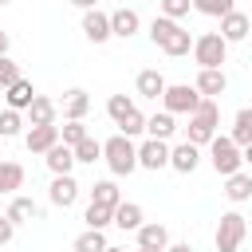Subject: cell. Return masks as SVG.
<instances>
[{"label": "cell", "mask_w": 252, "mask_h": 252, "mask_svg": "<svg viewBox=\"0 0 252 252\" xmlns=\"http://www.w3.org/2000/svg\"><path fill=\"white\" fill-rule=\"evenodd\" d=\"M20 126H24V110L4 106V110H0V138H16V134H20Z\"/></svg>", "instance_id": "obj_31"}, {"label": "cell", "mask_w": 252, "mask_h": 252, "mask_svg": "<svg viewBox=\"0 0 252 252\" xmlns=\"http://www.w3.org/2000/svg\"><path fill=\"white\" fill-rule=\"evenodd\" d=\"M71 4H75V8H83V12H87V8H98V0H71Z\"/></svg>", "instance_id": "obj_42"}, {"label": "cell", "mask_w": 252, "mask_h": 252, "mask_svg": "<svg viewBox=\"0 0 252 252\" xmlns=\"http://www.w3.org/2000/svg\"><path fill=\"white\" fill-rule=\"evenodd\" d=\"M224 197H228L232 205H244V201H252V173H244V169L228 173V177H224Z\"/></svg>", "instance_id": "obj_20"}, {"label": "cell", "mask_w": 252, "mask_h": 252, "mask_svg": "<svg viewBox=\"0 0 252 252\" xmlns=\"http://www.w3.org/2000/svg\"><path fill=\"white\" fill-rule=\"evenodd\" d=\"M24 79V71H20V63L16 59H8V55H0V91H8L12 83H20Z\"/></svg>", "instance_id": "obj_35"}, {"label": "cell", "mask_w": 252, "mask_h": 252, "mask_svg": "<svg viewBox=\"0 0 252 252\" xmlns=\"http://www.w3.org/2000/svg\"><path fill=\"white\" fill-rule=\"evenodd\" d=\"M248 32H252V20L244 16V12H228V16H220V35L228 39V43H240V39H248Z\"/></svg>", "instance_id": "obj_14"}, {"label": "cell", "mask_w": 252, "mask_h": 252, "mask_svg": "<svg viewBox=\"0 0 252 252\" xmlns=\"http://www.w3.org/2000/svg\"><path fill=\"white\" fill-rule=\"evenodd\" d=\"M98 158H102V142H94V138L87 134V138L75 146V161H87V165H94Z\"/></svg>", "instance_id": "obj_33"}, {"label": "cell", "mask_w": 252, "mask_h": 252, "mask_svg": "<svg viewBox=\"0 0 252 252\" xmlns=\"http://www.w3.org/2000/svg\"><path fill=\"white\" fill-rule=\"evenodd\" d=\"M138 28H142V16H138L134 8H114V12H110V32H114L118 39L138 35Z\"/></svg>", "instance_id": "obj_13"}, {"label": "cell", "mask_w": 252, "mask_h": 252, "mask_svg": "<svg viewBox=\"0 0 252 252\" xmlns=\"http://www.w3.org/2000/svg\"><path fill=\"white\" fill-rule=\"evenodd\" d=\"M165 252H193V244H189V240H169Z\"/></svg>", "instance_id": "obj_40"}, {"label": "cell", "mask_w": 252, "mask_h": 252, "mask_svg": "<svg viewBox=\"0 0 252 252\" xmlns=\"http://www.w3.org/2000/svg\"><path fill=\"white\" fill-rule=\"evenodd\" d=\"M134 87H138V94H142V98H161L169 83H165V75H161L158 67H146V71H138Z\"/></svg>", "instance_id": "obj_15"}, {"label": "cell", "mask_w": 252, "mask_h": 252, "mask_svg": "<svg viewBox=\"0 0 252 252\" xmlns=\"http://www.w3.org/2000/svg\"><path fill=\"white\" fill-rule=\"evenodd\" d=\"M59 138H63L67 146H79V142L87 138V126H83V122H67V126H59Z\"/></svg>", "instance_id": "obj_38"}, {"label": "cell", "mask_w": 252, "mask_h": 252, "mask_svg": "<svg viewBox=\"0 0 252 252\" xmlns=\"http://www.w3.org/2000/svg\"><path fill=\"white\" fill-rule=\"evenodd\" d=\"M134 252H150V248H134Z\"/></svg>", "instance_id": "obj_45"}, {"label": "cell", "mask_w": 252, "mask_h": 252, "mask_svg": "<svg viewBox=\"0 0 252 252\" xmlns=\"http://www.w3.org/2000/svg\"><path fill=\"white\" fill-rule=\"evenodd\" d=\"M91 201H98V205H110V209H114V205L122 201V193H118V185H114V181H94V185H91Z\"/></svg>", "instance_id": "obj_30"}, {"label": "cell", "mask_w": 252, "mask_h": 252, "mask_svg": "<svg viewBox=\"0 0 252 252\" xmlns=\"http://www.w3.org/2000/svg\"><path fill=\"white\" fill-rule=\"evenodd\" d=\"M193 8H197L201 16H213V20H220V16H228V12L236 8V0H193Z\"/></svg>", "instance_id": "obj_32"}, {"label": "cell", "mask_w": 252, "mask_h": 252, "mask_svg": "<svg viewBox=\"0 0 252 252\" xmlns=\"http://www.w3.org/2000/svg\"><path fill=\"white\" fill-rule=\"evenodd\" d=\"M24 114H28V122H32V126H51V122H55V114H59V106H55L47 94H35V98H32V106H28Z\"/></svg>", "instance_id": "obj_21"}, {"label": "cell", "mask_w": 252, "mask_h": 252, "mask_svg": "<svg viewBox=\"0 0 252 252\" xmlns=\"http://www.w3.org/2000/svg\"><path fill=\"white\" fill-rule=\"evenodd\" d=\"M0 4H8V0H0Z\"/></svg>", "instance_id": "obj_46"}, {"label": "cell", "mask_w": 252, "mask_h": 252, "mask_svg": "<svg viewBox=\"0 0 252 252\" xmlns=\"http://www.w3.org/2000/svg\"><path fill=\"white\" fill-rule=\"evenodd\" d=\"M142 130H146V118H142V110L134 106V110H130V114H126V118L118 122V134H126V138H134V134H142Z\"/></svg>", "instance_id": "obj_36"}, {"label": "cell", "mask_w": 252, "mask_h": 252, "mask_svg": "<svg viewBox=\"0 0 252 252\" xmlns=\"http://www.w3.org/2000/svg\"><path fill=\"white\" fill-rule=\"evenodd\" d=\"M87 110H91V94H87L83 87H71V91L63 94V118H67V122H83Z\"/></svg>", "instance_id": "obj_17"}, {"label": "cell", "mask_w": 252, "mask_h": 252, "mask_svg": "<svg viewBox=\"0 0 252 252\" xmlns=\"http://www.w3.org/2000/svg\"><path fill=\"white\" fill-rule=\"evenodd\" d=\"M55 142H63V138H59V126H55V122H51V126H32V130L24 134V146H28L32 154H47V150H51Z\"/></svg>", "instance_id": "obj_12"}, {"label": "cell", "mask_w": 252, "mask_h": 252, "mask_svg": "<svg viewBox=\"0 0 252 252\" xmlns=\"http://www.w3.org/2000/svg\"><path fill=\"white\" fill-rule=\"evenodd\" d=\"M138 248H150V252H165V248H169V228H165V224H158V220L142 224V228H138Z\"/></svg>", "instance_id": "obj_19"}, {"label": "cell", "mask_w": 252, "mask_h": 252, "mask_svg": "<svg viewBox=\"0 0 252 252\" xmlns=\"http://www.w3.org/2000/svg\"><path fill=\"white\" fill-rule=\"evenodd\" d=\"M138 165L142 169H165L169 165V142H161V138H146L142 146H138Z\"/></svg>", "instance_id": "obj_8"}, {"label": "cell", "mask_w": 252, "mask_h": 252, "mask_svg": "<svg viewBox=\"0 0 252 252\" xmlns=\"http://www.w3.org/2000/svg\"><path fill=\"white\" fill-rule=\"evenodd\" d=\"M217 126H220V106L217 98H201V106L189 114V126H185V138L193 146H209L217 138Z\"/></svg>", "instance_id": "obj_2"}, {"label": "cell", "mask_w": 252, "mask_h": 252, "mask_svg": "<svg viewBox=\"0 0 252 252\" xmlns=\"http://www.w3.org/2000/svg\"><path fill=\"white\" fill-rule=\"evenodd\" d=\"M173 130H177V122H173V114H169V110H161V114H150V118H146V134H150V138L169 142V138H173Z\"/></svg>", "instance_id": "obj_25"}, {"label": "cell", "mask_w": 252, "mask_h": 252, "mask_svg": "<svg viewBox=\"0 0 252 252\" xmlns=\"http://www.w3.org/2000/svg\"><path fill=\"white\" fill-rule=\"evenodd\" d=\"M75 252H106V236L102 228H87L75 236Z\"/></svg>", "instance_id": "obj_29"}, {"label": "cell", "mask_w": 252, "mask_h": 252, "mask_svg": "<svg viewBox=\"0 0 252 252\" xmlns=\"http://www.w3.org/2000/svg\"><path fill=\"white\" fill-rule=\"evenodd\" d=\"M102 161L110 165L114 177L134 173V169H138V146H134V138H126V134L106 138V142H102Z\"/></svg>", "instance_id": "obj_3"}, {"label": "cell", "mask_w": 252, "mask_h": 252, "mask_svg": "<svg viewBox=\"0 0 252 252\" xmlns=\"http://www.w3.org/2000/svg\"><path fill=\"white\" fill-rule=\"evenodd\" d=\"M47 201H51L55 209H71V205L79 201V181H75L71 173H55V177H51V189H47Z\"/></svg>", "instance_id": "obj_9"}, {"label": "cell", "mask_w": 252, "mask_h": 252, "mask_svg": "<svg viewBox=\"0 0 252 252\" xmlns=\"http://www.w3.org/2000/svg\"><path fill=\"white\" fill-rule=\"evenodd\" d=\"M232 142H236L240 150L252 146V106L236 110V118H232Z\"/></svg>", "instance_id": "obj_26"}, {"label": "cell", "mask_w": 252, "mask_h": 252, "mask_svg": "<svg viewBox=\"0 0 252 252\" xmlns=\"http://www.w3.org/2000/svg\"><path fill=\"white\" fill-rule=\"evenodd\" d=\"M130 110H134V98H126V94H110V98H106V114L114 118V126H118Z\"/></svg>", "instance_id": "obj_34"}, {"label": "cell", "mask_w": 252, "mask_h": 252, "mask_svg": "<svg viewBox=\"0 0 252 252\" xmlns=\"http://www.w3.org/2000/svg\"><path fill=\"white\" fill-rule=\"evenodd\" d=\"M83 220H87V228H106V224H114V209H110V205L91 201V205H87V213H83Z\"/></svg>", "instance_id": "obj_28"}, {"label": "cell", "mask_w": 252, "mask_h": 252, "mask_svg": "<svg viewBox=\"0 0 252 252\" xmlns=\"http://www.w3.org/2000/svg\"><path fill=\"white\" fill-rule=\"evenodd\" d=\"M47 169H51V177L55 173H71V165H75V146H67V142H55L51 150H47Z\"/></svg>", "instance_id": "obj_22"}, {"label": "cell", "mask_w": 252, "mask_h": 252, "mask_svg": "<svg viewBox=\"0 0 252 252\" xmlns=\"http://www.w3.org/2000/svg\"><path fill=\"white\" fill-rule=\"evenodd\" d=\"M150 39L169 55V59H181L193 51V35L181 28V20H169V16H154L150 20Z\"/></svg>", "instance_id": "obj_1"}, {"label": "cell", "mask_w": 252, "mask_h": 252, "mask_svg": "<svg viewBox=\"0 0 252 252\" xmlns=\"http://www.w3.org/2000/svg\"><path fill=\"white\" fill-rule=\"evenodd\" d=\"M205 98H217V94H224V87H228V79H224V71L220 67H201L197 71V83H193Z\"/></svg>", "instance_id": "obj_16"}, {"label": "cell", "mask_w": 252, "mask_h": 252, "mask_svg": "<svg viewBox=\"0 0 252 252\" xmlns=\"http://www.w3.org/2000/svg\"><path fill=\"white\" fill-rule=\"evenodd\" d=\"M83 35L91 43H106L114 32H110V12H98V8H87L83 12Z\"/></svg>", "instance_id": "obj_10"}, {"label": "cell", "mask_w": 252, "mask_h": 252, "mask_svg": "<svg viewBox=\"0 0 252 252\" xmlns=\"http://www.w3.org/2000/svg\"><path fill=\"white\" fill-rule=\"evenodd\" d=\"M106 252H126V248H110V244H106Z\"/></svg>", "instance_id": "obj_44"}, {"label": "cell", "mask_w": 252, "mask_h": 252, "mask_svg": "<svg viewBox=\"0 0 252 252\" xmlns=\"http://www.w3.org/2000/svg\"><path fill=\"white\" fill-rule=\"evenodd\" d=\"M209 165H213L220 177H228V173H236V169L244 165V150L232 142V134H217V138L209 142Z\"/></svg>", "instance_id": "obj_4"}, {"label": "cell", "mask_w": 252, "mask_h": 252, "mask_svg": "<svg viewBox=\"0 0 252 252\" xmlns=\"http://www.w3.org/2000/svg\"><path fill=\"white\" fill-rule=\"evenodd\" d=\"M8 47H12V35L0 28V55H8Z\"/></svg>", "instance_id": "obj_41"}, {"label": "cell", "mask_w": 252, "mask_h": 252, "mask_svg": "<svg viewBox=\"0 0 252 252\" xmlns=\"http://www.w3.org/2000/svg\"><path fill=\"white\" fill-rule=\"evenodd\" d=\"M8 217H12L16 224H24V220H35V217H39V205H35L32 197H20V193H16V197H12V205H8Z\"/></svg>", "instance_id": "obj_27"}, {"label": "cell", "mask_w": 252, "mask_h": 252, "mask_svg": "<svg viewBox=\"0 0 252 252\" xmlns=\"http://www.w3.org/2000/svg\"><path fill=\"white\" fill-rule=\"evenodd\" d=\"M224 55H228V39H224L220 32H205V35L193 39V59H197V67H220Z\"/></svg>", "instance_id": "obj_6"}, {"label": "cell", "mask_w": 252, "mask_h": 252, "mask_svg": "<svg viewBox=\"0 0 252 252\" xmlns=\"http://www.w3.org/2000/svg\"><path fill=\"white\" fill-rule=\"evenodd\" d=\"M158 8H161V16H169V20H185L189 8H193V0H158Z\"/></svg>", "instance_id": "obj_37"}, {"label": "cell", "mask_w": 252, "mask_h": 252, "mask_svg": "<svg viewBox=\"0 0 252 252\" xmlns=\"http://www.w3.org/2000/svg\"><path fill=\"white\" fill-rule=\"evenodd\" d=\"M197 165H201V146H193L189 138L177 142V146H169V169H177V173H193Z\"/></svg>", "instance_id": "obj_11"}, {"label": "cell", "mask_w": 252, "mask_h": 252, "mask_svg": "<svg viewBox=\"0 0 252 252\" xmlns=\"http://www.w3.org/2000/svg\"><path fill=\"white\" fill-rule=\"evenodd\" d=\"M114 224H118L122 232H138V228L146 224L142 205H138V201H118V205H114Z\"/></svg>", "instance_id": "obj_18"}, {"label": "cell", "mask_w": 252, "mask_h": 252, "mask_svg": "<svg viewBox=\"0 0 252 252\" xmlns=\"http://www.w3.org/2000/svg\"><path fill=\"white\" fill-rule=\"evenodd\" d=\"M244 236H248V220H244L240 213H224V217L217 220L213 244H217V252H236V248L244 244Z\"/></svg>", "instance_id": "obj_5"}, {"label": "cell", "mask_w": 252, "mask_h": 252, "mask_svg": "<svg viewBox=\"0 0 252 252\" xmlns=\"http://www.w3.org/2000/svg\"><path fill=\"white\" fill-rule=\"evenodd\" d=\"M244 165L252 169V146H244Z\"/></svg>", "instance_id": "obj_43"}, {"label": "cell", "mask_w": 252, "mask_h": 252, "mask_svg": "<svg viewBox=\"0 0 252 252\" xmlns=\"http://www.w3.org/2000/svg\"><path fill=\"white\" fill-rule=\"evenodd\" d=\"M32 98H35V87H32L28 79H20V83H12V87L4 91V106H12V110H28Z\"/></svg>", "instance_id": "obj_24"}, {"label": "cell", "mask_w": 252, "mask_h": 252, "mask_svg": "<svg viewBox=\"0 0 252 252\" xmlns=\"http://www.w3.org/2000/svg\"><path fill=\"white\" fill-rule=\"evenodd\" d=\"M12 236H16V220H12L8 213H4V217H0V244H8Z\"/></svg>", "instance_id": "obj_39"}, {"label": "cell", "mask_w": 252, "mask_h": 252, "mask_svg": "<svg viewBox=\"0 0 252 252\" xmlns=\"http://www.w3.org/2000/svg\"><path fill=\"white\" fill-rule=\"evenodd\" d=\"M20 185H24V165L0 158V197H16Z\"/></svg>", "instance_id": "obj_23"}, {"label": "cell", "mask_w": 252, "mask_h": 252, "mask_svg": "<svg viewBox=\"0 0 252 252\" xmlns=\"http://www.w3.org/2000/svg\"><path fill=\"white\" fill-rule=\"evenodd\" d=\"M201 91L197 87H189V83H173V87H165V94H161V102H165V110L169 114H193L197 106H201Z\"/></svg>", "instance_id": "obj_7"}]
</instances>
